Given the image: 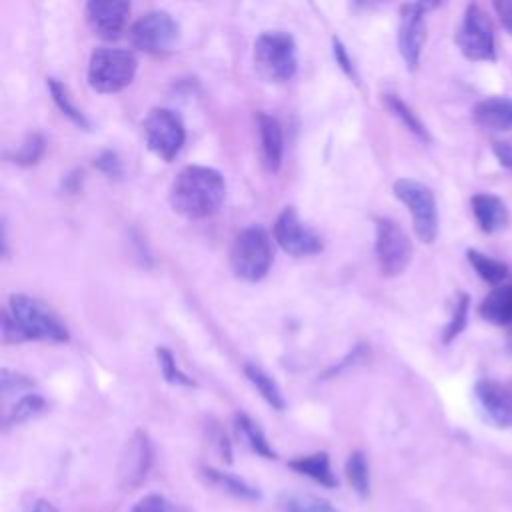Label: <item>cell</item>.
Listing matches in <instances>:
<instances>
[{"mask_svg":"<svg viewBox=\"0 0 512 512\" xmlns=\"http://www.w3.org/2000/svg\"><path fill=\"white\" fill-rule=\"evenodd\" d=\"M224 194L226 182L218 170L190 164L184 166L172 180L168 200L176 214L188 220H204L220 210Z\"/></svg>","mask_w":512,"mask_h":512,"instance_id":"1","label":"cell"},{"mask_svg":"<svg viewBox=\"0 0 512 512\" xmlns=\"http://www.w3.org/2000/svg\"><path fill=\"white\" fill-rule=\"evenodd\" d=\"M2 340L60 344L68 340V328L44 302L28 294H12L2 312Z\"/></svg>","mask_w":512,"mask_h":512,"instance_id":"2","label":"cell"},{"mask_svg":"<svg viewBox=\"0 0 512 512\" xmlns=\"http://www.w3.org/2000/svg\"><path fill=\"white\" fill-rule=\"evenodd\" d=\"M272 244L270 236L260 226H248L240 230L230 246L228 260L236 278L244 282L262 280L272 264Z\"/></svg>","mask_w":512,"mask_h":512,"instance_id":"3","label":"cell"},{"mask_svg":"<svg viewBox=\"0 0 512 512\" xmlns=\"http://www.w3.org/2000/svg\"><path fill=\"white\" fill-rule=\"evenodd\" d=\"M254 68L268 82H286L296 74V42L288 32L268 30L254 42Z\"/></svg>","mask_w":512,"mask_h":512,"instance_id":"4","label":"cell"},{"mask_svg":"<svg viewBox=\"0 0 512 512\" xmlns=\"http://www.w3.org/2000/svg\"><path fill=\"white\" fill-rule=\"evenodd\" d=\"M138 62L124 48H96L88 62V84L100 94H114L126 88L136 74Z\"/></svg>","mask_w":512,"mask_h":512,"instance_id":"5","label":"cell"},{"mask_svg":"<svg viewBox=\"0 0 512 512\" xmlns=\"http://www.w3.org/2000/svg\"><path fill=\"white\" fill-rule=\"evenodd\" d=\"M392 190L394 196L408 208L418 240L432 244L438 236V206L432 188L412 178H398Z\"/></svg>","mask_w":512,"mask_h":512,"instance_id":"6","label":"cell"},{"mask_svg":"<svg viewBox=\"0 0 512 512\" xmlns=\"http://www.w3.org/2000/svg\"><path fill=\"white\" fill-rule=\"evenodd\" d=\"M146 146L164 162H172L186 142V128L172 108H152L142 122Z\"/></svg>","mask_w":512,"mask_h":512,"instance_id":"7","label":"cell"},{"mask_svg":"<svg viewBox=\"0 0 512 512\" xmlns=\"http://www.w3.org/2000/svg\"><path fill=\"white\" fill-rule=\"evenodd\" d=\"M374 254L382 276H398L408 268L412 244L408 234L392 218H376Z\"/></svg>","mask_w":512,"mask_h":512,"instance_id":"8","label":"cell"},{"mask_svg":"<svg viewBox=\"0 0 512 512\" xmlns=\"http://www.w3.org/2000/svg\"><path fill=\"white\" fill-rule=\"evenodd\" d=\"M178 22L166 10L142 14L130 28L128 36L134 48L146 54H166L178 42Z\"/></svg>","mask_w":512,"mask_h":512,"instance_id":"9","label":"cell"},{"mask_svg":"<svg viewBox=\"0 0 512 512\" xmlns=\"http://www.w3.org/2000/svg\"><path fill=\"white\" fill-rule=\"evenodd\" d=\"M456 44L468 60H494V28L486 12L478 4H468L456 32Z\"/></svg>","mask_w":512,"mask_h":512,"instance_id":"10","label":"cell"},{"mask_svg":"<svg viewBox=\"0 0 512 512\" xmlns=\"http://www.w3.org/2000/svg\"><path fill=\"white\" fill-rule=\"evenodd\" d=\"M274 238L280 248L292 256H312L322 252V238L302 222L292 206H286L274 222Z\"/></svg>","mask_w":512,"mask_h":512,"instance_id":"11","label":"cell"},{"mask_svg":"<svg viewBox=\"0 0 512 512\" xmlns=\"http://www.w3.org/2000/svg\"><path fill=\"white\" fill-rule=\"evenodd\" d=\"M432 4L412 2L400 6V26H398V50L406 62L408 70H416L420 64L422 48L426 42V22L424 12Z\"/></svg>","mask_w":512,"mask_h":512,"instance_id":"12","label":"cell"},{"mask_svg":"<svg viewBox=\"0 0 512 512\" xmlns=\"http://www.w3.org/2000/svg\"><path fill=\"white\" fill-rule=\"evenodd\" d=\"M474 396L478 400V406L482 408L484 416L500 426L508 428L512 426V386L504 384L500 380L484 378L478 380L474 386Z\"/></svg>","mask_w":512,"mask_h":512,"instance_id":"13","label":"cell"},{"mask_svg":"<svg viewBox=\"0 0 512 512\" xmlns=\"http://www.w3.org/2000/svg\"><path fill=\"white\" fill-rule=\"evenodd\" d=\"M84 14L96 36L116 40L128 20L130 4L124 0H92L84 6Z\"/></svg>","mask_w":512,"mask_h":512,"instance_id":"14","label":"cell"},{"mask_svg":"<svg viewBox=\"0 0 512 512\" xmlns=\"http://www.w3.org/2000/svg\"><path fill=\"white\" fill-rule=\"evenodd\" d=\"M150 464H152L150 440H148V436L142 430H138L128 440V444H126V448L122 452L120 466H118L120 484L124 488H136L146 478V474L150 470Z\"/></svg>","mask_w":512,"mask_h":512,"instance_id":"15","label":"cell"},{"mask_svg":"<svg viewBox=\"0 0 512 512\" xmlns=\"http://www.w3.org/2000/svg\"><path fill=\"white\" fill-rule=\"evenodd\" d=\"M470 204H472L474 218H476L482 232L492 234V232H498V230L508 226V220H510L508 208L498 196L488 194V192H480V194L472 196Z\"/></svg>","mask_w":512,"mask_h":512,"instance_id":"16","label":"cell"},{"mask_svg":"<svg viewBox=\"0 0 512 512\" xmlns=\"http://www.w3.org/2000/svg\"><path fill=\"white\" fill-rule=\"evenodd\" d=\"M258 122V132H260V142H262V156L264 164L270 172H278L282 164V152H284V134L278 118L272 114L260 112L256 116Z\"/></svg>","mask_w":512,"mask_h":512,"instance_id":"17","label":"cell"},{"mask_svg":"<svg viewBox=\"0 0 512 512\" xmlns=\"http://www.w3.org/2000/svg\"><path fill=\"white\" fill-rule=\"evenodd\" d=\"M472 118L482 128L512 132V100L510 98L480 100L472 110Z\"/></svg>","mask_w":512,"mask_h":512,"instance_id":"18","label":"cell"},{"mask_svg":"<svg viewBox=\"0 0 512 512\" xmlns=\"http://www.w3.org/2000/svg\"><path fill=\"white\" fill-rule=\"evenodd\" d=\"M478 312L490 324H496V326L512 324V282L492 288L484 296Z\"/></svg>","mask_w":512,"mask_h":512,"instance_id":"19","label":"cell"},{"mask_svg":"<svg viewBox=\"0 0 512 512\" xmlns=\"http://www.w3.org/2000/svg\"><path fill=\"white\" fill-rule=\"evenodd\" d=\"M290 468H294L296 472L312 478L314 482L332 488L336 486V478L332 474L330 468V458L326 452H316V454H308V456H300L296 460H290Z\"/></svg>","mask_w":512,"mask_h":512,"instance_id":"20","label":"cell"},{"mask_svg":"<svg viewBox=\"0 0 512 512\" xmlns=\"http://www.w3.org/2000/svg\"><path fill=\"white\" fill-rule=\"evenodd\" d=\"M244 374H246V378L254 384V388L260 392V396H262L272 408L284 410V406H286L284 396H282V392H280V388H278V384L274 382L272 376H268V374H266L260 366H256V364H246V366H244Z\"/></svg>","mask_w":512,"mask_h":512,"instance_id":"21","label":"cell"},{"mask_svg":"<svg viewBox=\"0 0 512 512\" xmlns=\"http://www.w3.org/2000/svg\"><path fill=\"white\" fill-rule=\"evenodd\" d=\"M466 258L470 262V266L476 270V274L488 282V284H494V286H500L504 282V278L508 276V268L504 262L496 260V258H490L478 250H468L466 252Z\"/></svg>","mask_w":512,"mask_h":512,"instance_id":"22","label":"cell"},{"mask_svg":"<svg viewBox=\"0 0 512 512\" xmlns=\"http://www.w3.org/2000/svg\"><path fill=\"white\" fill-rule=\"evenodd\" d=\"M46 86H48V90H50V94H52V100H54L56 106L60 108V112H62L68 120H72L76 126L88 130V128H90V122H88V118L84 116V112L72 102L66 84H62V82L56 80V78H46Z\"/></svg>","mask_w":512,"mask_h":512,"instance_id":"23","label":"cell"},{"mask_svg":"<svg viewBox=\"0 0 512 512\" xmlns=\"http://www.w3.org/2000/svg\"><path fill=\"white\" fill-rule=\"evenodd\" d=\"M384 102L388 106V110L416 136L420 138L422 142H428L430 140V134L426 130V126L420 122V118L416 116V112L396 94H384Z\"/></svg>","mask_w":512,"mask_h":512,"instance_id":"24","label":"cell"},{"mask_svg":"<svg viewBox=\"0 0 512 512\" xmlns=\"http://www.w3.org/2000/svg\"><path fill=\"white\" fill-rule=\"evenodd\" d=\"M234 424H236V430L238 434L246 440V444L252 448V452L264 456V458H276V452L272 450V446L268 444L266 436L262 434V430L250 420V416L246 414H236L234 418Z\"/></svg>","mask_w":512,"mask_h":512,"instance_id":"25","label":"cell"},{"mask_svg":"<svg viewBox=\"0 0 512 512\" xmlns=\"http://www.w3.org/2000/svg\"><path fill=\"white\" fill-rule=\"evenodd\" d=\"M204 478L208 484H214L238 498H248V500H254L258 498V490L250 484H246L244 480L232 476V474H226V472H220V470H214V468H204L202 470Z\"/></svg>","mask_w":512,"mask_h":512,"instance_id":"26","label":"cell"},{"mask_svg":"<svg viewBox=\"0 0 512 512\" xmlns=\"http://www.w3.org/2000/svg\"><path fill=\"white\" fill-rule=\"evenodd\" d=\"M44 150H46V140L42 138V134L34 132V134H28L24 142L14 152L8 154V158L20 166H32L42 158Z\"/></svg>","mask_w":512,"mask_h":512,"instance_id":"27","label":"cell"},{"mask_svg":"<svg viewBox=\"0 0 512 512\" xmlns=\"http://www.w3.org/2000/svg\"><path fill=\"white\" fill-rule=\"evenodd\" d=\"M346 478L350 486L360 494L366 496L370 492V472L362 452H352L346 460Z\"/></svg>","mask_w":512,"mask_h":512,"instance_id":"28","label":"cell"},{"mask_svg":"<svg viewBox=\"0 0 512 512\" xmlns=\"http://www.w3.org/2000/svg\"><path fill=\"white\" fill-rule=\"evenodd\" d=\"M46 408V402L42 396L38 394H26L22 396L14 408L10 410V414L6 416V424H20L32 416H36L38 412H42Z\"/></svg>","mask_w":512,"mask_h":512,"instance_id":"29","label":"cell"},{"mask_svg":"<svg viewBox=\"0 0 512 512\" xmlns=\"http://www.w3.org/2000/svg\"><path fill=\"white\" fill-rule=\"evenodd\" d=\"M156 358H158L160 372H162V376H164L166 382H170V384H180V386H192V384H194V382L178 368V364H176V360H174V356H172V352H170L168 348L160 346V348L156 350Z\"/></svg>","mask_w":512,"mask_h":512,"instance_id":"30","label":"cell"},{"mask_svg":"<svg viewBox=\"0 0 512 512\" xmlns=\"http://www.w3.org/2000/svg\"><path fill=\"white\" fill-rule=\"evenodd\" d=\"M468 304H470L468 296H466V294H460V296H458V302H456V306H454L452 320L448 322V326L444 328V334H442V340H444L446 344L452 342V340L464 330L466 320H468Z\"/></svg>","mask_w":512,"mask_h":512,"instance_id":"31","label":"cell"},{"mask_svg":"<svg viewBox=\"0 0 512 512\" xmlns=\"http://www.w3.org/2000/svg\"><path fill=\"white\" fill-rule=\"evenodd\" d=\"M288 512H338L328 500L312 496V494H298L288 500Z\"/></svg>","mask_w":512,"mask_h":512,"instance_id":"32","label":"cell"},{"mask_svg":"<svg viewBox=\"0 0 512 512\" xmlns=\"http://www.w3.org/2000/svg\"><path fill=\"white\" fill-rule=\"evenodd\" d=\"M94 166H96L102 174H106V176H110V178H120L122 172H124L122 160H120L118 154L112 152V150L100 152V154L94 158Z\"/></svg>","mask_w":512,"mask_h":512,"instance_id":"33","label":"cell"},{"mask_svg":"<svg viewBox=\"0 0 512 512\" xmlns=\"http://www.w3.org/2000/svg\"><path fill=\"white\" fill-rule=\"evenodd\" d=\"M0 386H2V394L8 396L10 392H22V390H28L34 386V382L20 374V372H10L8 368H2V380H0Z\"/></svg>","mask_w":512,"mask_h":512,"instance_id":"34","label":"cell"},{"mask_svg":"<svg viewBox=\"0 0 512 512\" xmlns=\"http://www.w3.org/2000/svg\"><path fill=\"white\" fill-rule=\"evenodd\" d=\"M130 512H172V510H170V504L162 496L148 494V496L140 498Z\"/></svg>","mask_w":512,"mask_h":512,"instance_id":"35","label":"cell"},{"mask_svg":"<svg viewBox=\"0 0 512 512\" xmlns=\"http://www.w3.org/2000/svg\"><path fill=\"white\" fill-rule=\"evenodd\" d=\"M332 44H334V58H336V62L340 64V68L354 80V82H358V72H356V66H354V62H352V58L348 56V52H346V48H344V44L338 40V38H334L332 40Z\"/></svg>","mask_w":512,"mask_h":512,"instance_id":"36","label":"cell"},{"mask_svg":"<svg viewBox=\"0 0 512 512\" xmlns=\"http://www.w3.org/2000/svg\"><path fill=\"white\" fill-rule=\"evenodd\" d=\"M498 162L512 170V140H496L492 146Z\"/></svg>","mask_w":512,"mask_h":512,"instance_id":"37","label":"cell"},{"mask_svg":"<svg viewBox=\"0 0 512 512\" xmlns=\"http://www.w3.org/2000/svg\"><path fill=\"white\" fill-rule=\"evenodd\" d=\"M494 10H496L502 26L506 28V32L512 34V0H498V2H494Z\"/></svg>","mask_w":512,"mask_h":512,"instance_id":"38","label":"cell"},{"mask_svg":"<svg viewBox=\"0 0 512 512\" xmlns=\"http://www.w3.org/2000/svg\"><path fill=\"white\" fill-rule=\"evenodd\" d=\"M28 512H58L50 502H46V500H40V502H36Z\"/></svg>","mask_w":512,"mask_h":512,"instance_id":"39","label":"cell"}]
</instances>
